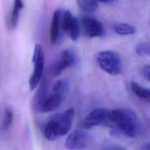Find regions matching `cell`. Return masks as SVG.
I'll return each instance as SVG.
<instances>
[{
    "label": "cell",
    "mask_w": 150,
    "mask_h": 150,
    "mask_svg": "<svg viewBox=\"0 0 150 150\" xmlns=\"http://www.w3.org/2000/svg\"><path fill=\"white\" fill-rule=\"evenodd\" d=\"M114 127L113 132H118L129 137H136L139 132V120L133 110L120 108L111 111V122Z\"/></svg>",
    "instance_id": "6da1fadb"
},
{
    "label": "cell",
    "mask_w": 150,
    "mask_h": 150,
    "mask_svg": "<svg viewBox=\"0 0 150 150\" xmlns=\"http://www.w3.org/2000/svg\"><path fill=\"white\" fill-rule=\"evenodd\" d=\"M105 150H125L124 149H123L120 146H110L108 147V148H107Z\"/></svg>",
    "instance_id": "44dd1931"
},
{
    "label": "cell",
    "mask_w": 150,
    "mask_h": 150,
    "mask_svg": "<svg viewBox=\"0 0 150 150\" xmlns=\"http://www.w3.org/2000/svg\"><path fill=\"white\" fill-rule=\"evenodd\" d=\"M137 53L139 56H149V45L145 42H141L137 45L135 49Z\"/></svg>",
    "instance_id": "d6986e66"
},
{
    "label": "cell",
    "mask_w": 150,
    "mask_h": 150,
    "mask_svg": "<svg viewBox=\"0 0 150 150\" xmlns=\"http://www.w3.org/2000/svg\"><path fill=\"white\" fill-rule=\"evenodd\" d=\"M143 150H150L149 144H146L143 147Z\"/></svg>",
    "instance_id": "603a6c76"
},
{
    "label": "cell",
    "mask_w": 150,
    "mask_h": 150,
    "mask_svg": "<svg viewBox=\"0 0 150 150\" xmlns=\"http://www.w3.org/2000/svg\"><path fill=\"white\" fill-rule=\"evenodd\" d=\"M62 27L74 41L78 39L80 35V24L78 19L74 16L70 11H66L62 19Z\"/></svg>",
    "instance_id": "ba28073f"
},
{
    "label": "cell",
    "mask_w": 150,
    "mask_h": 150,
    "mask_svg": "<svg viewBox=\"0 0 150 150\" xmlns=\"http://www.w3.org/2000/svg\"><path fill=\"white\" fill-rule=\"evenodd\" d=\"M32 62L34 70L29 80V86L30 90L36 88L42 80L45 63V56L43 49L39 44H36L34 48L32 56Z\"/></svg>",
    "instance_id": "277c9868"
},
{
    "label": "cell",
    "mask_w": 150,
    "mask_h": 150,
    "mask_svg": "<svg viewBox=\"0 0 150 150\" xmlns=\"http://www.w3.org/2000/svg\"><path fill=\"white\" fill-rule=\"evenodd\" d=\"M82 24L86 34L90 38L103 36L104 28L103 23L97 19L88 16L82 18Z\"/></svg>",
    "instance_id": "9c48e42d"
},
{
    "label": "cell",
    "mask_w": 150,
    "mask_h": 150,
    "mask_svg": "<svg viewBox=\"0 0 150 150\" xmlns=\"http://www.w3.org/2000/svg\"><path fill=\"white\" fill-rule=\"evenodd\" d=\"M64 96L53 93L48 96L42 107L41 112H48L57 109L62 103Z\"/></svg>",
    "instance_id": "7c38bea8"
},
{
    "label": "cell",
    "mask_w": 150,
    "mask_h": 150,
    "mask_svg": "<svg viewBox=\"0 0 150 150\" xmlns=\"http://www.w3.org/2000/svg\"><path fill=\"white\" fill-rule=\"evenodd\" d=\"M90 141V135L84 131L76 129L67 137L65 146L71 150H80L86 148Z\"/></svg>",
    "instance_id": "52a82bcc"
},
{
    "label": "cell",
    "mask_w": 150,
    "mask_h": 150,
    "mask_svg": "<svg viewBox=\"0 0 150 150\" xmlns=\"http://www.w3.org/2000/svg\"><path fill=\"white\" fill-rule=\"evenodd\" d=\"M114 32L121 35H132L135 32V28L128 23H118L114 26Z\"/></svg>",
    "instance_id": "9a60e30c"
},
{
    "label": "cell",
    "mask_w": 150,
    "mask_h": 150,
    "mask_svg": "<svg viewBox=\"0 0 150 150\" xmlns=\"http://www.w3.org/2000/svg\"><path fill=\"white\" fill-rule=\"evenodd\" d=\"M111 122V111L106 108H96L92 110L83 122V126L90 129L96 126L106 125Z\"/></svg>",
    "instance_id": "5b68a950"
},
{
    "label": "cell",
    "mask_w": 150,
    "mask_h": 150,
    "mask_svg": "<svg viewBox=\"0 0 150 150\" xmlns=\"http://www.w3.org/2000/svg\"><path fill=\"white\" fill-rule=\"evenodd\" d=\"M47 97V86L43 80L32 100V107L34 111L40 112L43 104Z\"/></svg>",
    "instance_id": "8fae6325"
},
{
    "label": "cell",
    "mask_w": 150,
    "mask_h": 150,
    "mask_svg": "<svg viewBox=\"0 0 150 150\" xmlns=\"http://www.w3.org/2000/svg\"><path fill=\"white\" fill-rule=\"evenodd\" d=\"M79 6L86 12H94L98 7L97 0H78Z\"/></svg>",
    "instance_id": "2e32d148"
},
{
    "label": "cell",
    "mask_w": 150,
    "mask_h": 150,
    "mask_svg": "<svg viewBox=\"0 0 150 150\" xmlns=\"http://www.w3.org/2000/svg\"><path fill=\"white\" fill-rule=\"evenodd\" d=\"M13 114L11 109L7 108L4 111V118L2 121V127L4 129H6L10 127L12 123Z\"/></svg>",
    "instance_id": "ac0fdd59"
},
{
    "label": "cell",
    "mask_w": 150,
    "mask_h": 150,
    "mask_svg": "<svg viewBox=\"0 0 150 150\" xmlns=\"http://www.w3.org/2000/svg\"><path fill=\"white\" fill-rule=\"evenodd\" d=\"M97 60L100 67L111 75H117L121 71V59L113 50H104L98 53Z\"/></svg>",
    "instance_id": "3957f363"
},
{
    "label": "cell",
    "mask_w": 150,
    "mask_h": 150,
    "mask_svg": "<svg viewBox=\"0 0 150 150\" xmlns=\"http://www.w3.org/2000/svg\"><path fill=\"white\" fill-rule=\"evenodd\" d=\"M23 8V0H14V4L11 12L9 22L12 28H15L18 24L20 11Z\"/></svg>",
    "instance_id": "4fadbf2b"
},
{
    "label": "cell",
    "mask_w": 150,
    "mask_h": 150,
    "mask_svg": "<svg viewBox=\"0 0 150 150\" xmlns=\"http://www.w3.org/2000/svg\"><path fill=\"white\" fill-rule=\"evenodd\" d=\"M77 63L78 56L74 50L71 49H66L63 52L60 59L51 68L50 73L53 76H57L65 69L74 67Z\"/></svg>",
    "instance_id": "8992f818"
},
{
    "label": "cell",
    "mask_w": 150,
    "mask_h": 150,
    "mask_svg": "<svg viewBox=\"0 0 150 150\" xmlns=\"http://www.w3.org/2000/svg\"><path fill=\"white\" fill-rule=\"evenodd\" d=\"M69 88V84L66 80H59L55 82L53 86V91L55 93L64 96Z\"/></svg>",
    "instance_id": "e0dca14e"
},
{
    "label": "cell",
    "mask_w": 150,
    "mask_h": 150,
    "mask_svg": "<svg viewBox=\"0 0 150 150\" xmlns=\"http://www.w3.org/2000/svg\"><path fill=\"white\" fill-rule=\"evenodd\" d=\"M62 17L60 11L56 10L54 11L50 30V39L52 44H58L62 39Z\"/></svg>",
    "instance_id": "30bf717a"
},
{
    "label": "cell",
    "mask_w": 150,
    "mask_h": 150,
    "mask_svg": "<svg viewBox=\"0 0 150 150\" xmlns=\"http://www.w3.org/2000/svg\"><path fill=\"white\" fill-rule=\"evenodd\" d=\"M131 88L132 92L139 98L149 103L150 100V90L149 88H145L138 84L135 81L131 83Z\"/></svg>",
    "instance_id": "5bb4252c"
},
{
    "label": "cell",
    "mask_w": 150,
    "mask_h": 150,
    "mask_svg": "<svg viewBox=\"0 0 150 150\" xmlns=\"http://www.w3.org/2000/svg\"><path fill=\"white\" fill-rule=\"evenodd\" d=\"M73 117V108H69L50 119L45 127L44 134L46 139L54 141L66 135L71 129Z\"/></svg>",
    "instance_id": "7a4b0ae2"
},
{
    "label": "cell",
    "mask_w": 150,
    "mask_h": 150,
    "mask_svg": "<svg viewBox=\"0 0 150 150\" xmlns=\"http://www.w3.org/2000/svg\"><path fill=\"white\" fill-rule=\"evenodd\" d=\"M141 73L143 77H144L148 81L150 79V66L149 64L144 65L141 68Z\"/></svg>",
    "instance_id": "ffe728a7"
},
{
    "label": "cell",
    "mask_w": 150,
    "mask_h": 150,
    "mask_svg": "<svg viewBox=\"0 0 150 150\" xmlns=\"http://www.w3.org/2000/svg\"><path fill=\"white\" fill-rule=\"evenodd\" d=\"M97 1L103 2V3H105V4H110L113 2L115 0H97Z\"/></svg>",
    "instance_id": "7402d4cb"
}]
</instances>
